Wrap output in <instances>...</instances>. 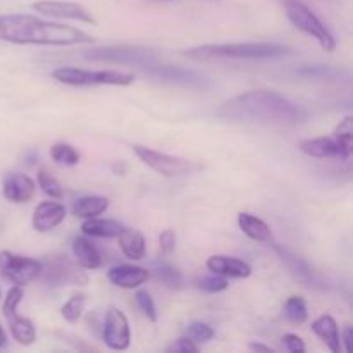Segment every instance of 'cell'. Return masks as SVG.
Listing matches in <instances>:
<instances>
[{"mask_svg":"<svg viewBox=\"0 0 353 353\" xmlns=\"http://www.w3.org/2000/svg\"><path fill=\"white\" fill-rule=\"evenodd\" d=\"M219 116L236 123L265 124V126H296L307 119V112L288 97L268 90H254L228 100Z\"/></svg>","mask_w":353,"mask_h":353,"instance_id":"obj_1","label":"cell"},{"mask_svg":"<svg viewBox=\"0 0 353 353\" xmlns=\"http://www.w3.org/2000/svg\"><path fill=\"white\" fill-rule=\"evenodd\" d=\"M0 40L17 45H83L93 43V37L69 24L52 23L31 14L0 16Z\"/></svg>","mask_w":353,"mask_h":353,"instance_id":"obj_2","label":"cell"},{"mask_svg":"<svg viewBox=\"0 0 353 353\" xmlns=\"http://www.w3.org/2000/svg\"><path fill=\"white\" fill-rule=\"evenodd\" d=\"M290 54L288 47L269 41H245V43H207L188 48L183 57L192 61H268Z\"/></svg>","mask_w":353,"mask_h":353,"instance_id":"obj_3","label":"cell"},{"mask_svg":"<svg viewBox=\"0 0 353 353\" xmlns=\"http://www.w3.org/2000/svg\"><path fill=\"white\" fill-rule=\"evenodd\" d=\"M52 78L62 85L69 86H88V85H112V86H128L134 81L131 72L114 71V69H100V71H90L81 68H57L52 71Z\"/></svg>","mask_w":353,"mask_h":353,"instance_id":"obj_4","label":"cell"},{"mask_svg":"<svg viewBox=\"0 0 353 353\" xmlns=\"http://www.w3.org/2000/svg\"><path fill=\"white\" fill-rule=\"evenodd\" d=\"M285 12L288 16L290 23L296 28V30L303 31L309 37L316 38L323 50L334 52L336 48V40H334L333 33L326 28V24L312 12V9L302 3L300 0H286L285 2Z\"/></svg>","mask_w":353,"mask_h":353,"instance_id":"obj_5","label":"cell"},{"mask_svg":"<svg viewBox=\"0 0 353 353\" xmlns=\"http://www.w3.org/2000/svg\"><path fill=\"white\" fill-rule=\"evenodd\" d=\"M83 59L86 61L99 62H112V64H128V65H147L155 64L157 54L152 48L145 47H103L92 48V50L83 52Z\"/></svg>","mask_w":353,"mask_h":353,"instance_id":"obj_6","label":"cell"},{"mask_svg":"<svg viewBox=\"0 0 353 353\" xmlns=\"http://www.w3.org/2000/svg\"><path fill=\"white\" fill-rule=\"evenodd\" d=\"M43 271V262L37 259L16 255L9 250L0 252V276L12 285L26 286Z\"/></svg>","mask_w":353,"mask_h":353,"instance_id":"obj_7","label":"cell"},{"mask_svg":"<svg viewBox=\"0 0 353 353\" xmlns=\"http://www.w3.org/2000/svg\"><path fill=\"white\" fill-rule=\"evenodd\" d=\"M133 150L143 164H147L148 168L154 169L159 174L165 176V178L188 174V172L195 168V165L190 161H186V159L174 157V155L164 154V152L152 150V148L143 147V145H134Z\"/></svg>","mask_w":353,"mask_h":353,"instance_id":"obj_8","label":"cell"},{"mask_svg":"<svg viewBox=\"0 0 353 353\" xmlns=\"http://www.w3.org/2000/svg\"><path fill=\"white\" fill-rule=\"evenodd\" d=\"M40 276H43L45 281L54 286L64 285V283L81 286L88 283V276L79 269V264L76 265L65 255H54L47 262H43V271Z\"/></svg>","mask_w":353,"mask_h":353,"instance_id":"obj_9","label":"cell"},{"mask_svg":"<svg viewBox=\"0 0 353 353\" xmlns=\"http://www.w3.org/2000/svg\"><path fill=\"white\" fill-rule=\"evenodd\" d=\"M102 340L112 350H126L131 343V331L128 317L117 307H110L102 324Z\"/></svg>","mask_w":353,"mask_h":353,"instance_id":"obj_10","label":"cell"},{"mask_svg":"<svg viewBox=\"0 0 353 353\" xmlns=\"http://www.w3.org/2000/svg\"><path fill=\"white\" fill-rule=\"evenodd\" d=\"M31 7L41 16L54 17V19H74L79 23L97 24L95 17L81 3L62 2V0H38Z\"/></svg>","mask_w":353,"mask_h":353,"instance_id":"obj_11","label":"cell"},{"mask_svg":"<svg viewBox=\"0 0 353 353\" xmlns=\"http://www.w3.org/2000/svg\"><path fill=\"white\" fill-rule=\"evenodd\" d=\"M145 72L154 76V78L162 79V81L188 86V88H205L207 86L205 76L199 74V72L192 71V69L176 68V65L159 64V62H155V64L147 65Z\"/></svg>","mask_w":353,"mask_h":353,"instance_id":"obj_12","label":"cell"},{"mask_svg":"<svg viewBox=\"0 0 353 353\" xmlns=\"http://www.w3.org/2000/svg\"><path fill=\"white\" fill-rule=\"evenodd\" d=\"M299 150L309 157L316 159H340V161H348L352 157V150L345 148L343 145L338 143L334 138H312V140L300 141Z\"/></svg>","mask_w":353,"mask_h":353,"instance_id":"obj_13","label":"cell"},{"mask_svg":"<svg viewBox=\"0 0 353 353\" xmlns=\"http://www.w3.org/2000/svg\"><path fill=\"white\" fill-rule=\"evenodd\" d=\"M3 196L12 203H26L30 202L37 192V185L33 179L21 172H10L6 179H3L2 186Z\"/></svg>","mask_w":353,"mask_h":353,"instance_id":"obj_14","label":"cell"},{"mask_svg":"<svg viewBox=\"0 0 353 353\" xmlns=\"http://www.w3.org/2000/svg\"><path fill=\"white\" fill-rule=\"evenodd\" d=\"M107 278H109V281L112 283L114 286H117V288L133 290L141 286L143 283H147L148 278H150V272L145 268H140V265L121 264L109 269Z\"/></svg>","mask_w":353,"mask_h":353,"instance_id":"obj_15","label":"cell"},{"mask_svg":"<svg viewBox=\"0 0 353 353\" xmlns=\"http://www.w3.org/2000/svg\"><path fill=\"white\" fill-rule=\"evenodd\" d=\"M207 269L223 278L245 279L252 274V268L247 262L234 257H226V255H212L207 259Z\"/></svg>","mask_w":353,"mask_h":353,"instance_id":"obj_16","label":"cell"},{"mask_svg":"<svg viewBox=\"0 0 353 353\" xmlns=\"http://www.w3.org/2000/svg\"><path fill=\"white\" fill-rule=\"evenodd\" d=\"M65 207L59 202H41L33 212V228L40 233L54 230L64 221Z\"/></svg>","mask_w":353,"mask_h":353,"instance_id":"obj_17","label":"cell"},{"mask_svg":"<svg viewBox=\"0 0 353 353\" xmlns=\"http://www.w3.org/2000/svg\"><path fill=\"white\" fill-rule=\"evenodd\" d=\"M119 248L123 254L131 261H141L147 254V243H145V236L141 231L133 230V228H124L119 234Z\"/></svg>","mask_w":353,"mask_h":353,"instance_id":"obj_18","label":"cell"},{"mask_svg":"<svg viewBox=\"0 0 353 353\" xmlns=\"http://www.w3.org/2000/svg\"><path fill=\"white\" fill-rule=\"evenodd\" d=\"M238 226L250 240L259 241V243H272V240H274L271 228L264 221L248 212L238 214Z\"/></svg>","mask_w":353,"mask_h":353,"instance_id":"obj_19","label":"cell"},{"mask_svg":"<svg viewBox=\"0 0 353 353\" xmlns=\"http://www.w3.org/2000/svg\"><path fill=\"white\" fill-rule=\"evenodd\" d=\"M312 331L321 338V340L326 343V347L330 348L333 353H338L341 350V340H340V330H338V324L334 321V317L324 316L317 317L312 323Z\"/></svg>","mask_w":353,"mask_h":353,"instance_id":"obj_20","label":"cell"},{"mask_svg":"<svg viewBox=\"0 0 353 353\" xmlns=\"http://www.w3.org/2000/svg\"><path fill=\"white\" fill-rule=\"evenodd\" d=\"M72 254H74L76 262L81 269H88V271H95L102 265V257H100L99 250L95 245L86 238L78 236L72 240Z\"/></svg>","mask_w":353,"mask_h":353,"instance_id":"obj_21","label":"cell"},{"mask_svg":"<svg viewBox=\"0 0 353 353\" xmlns=\"http://www.w3.org/2000/svg\"><path fill=\"white\" fill-rule=\"evenodd\" d=\"M7 321H9L10 334H12V338L17 343L23 345V347H30V345L37 341V327H34L33 321L19 316L17 312L7 317Z\"/></svg>","mask_w":353,"mask_h":353,"instance_id":"obj_22","label":"cell"},{"mask_svg":"<svg viewBox=\"0 0 353 353\" xmlns=\"http://www.w3.org/2000/svg\"><path fill=\"white\" fill-rule=\"evenodd\" d=\"M124 230V226L112 219H97L90 217L81 224V231L86 236L93 238H117V234Z\"/></svg>","mask_w":353,"mask_h":353,"instance_id":"obj_23","label":"cell"},{"mask_svg":"<svg viewBox=\"0 0 353 353\" xmlns=\"http://www.w3.org/2000/svg\"><path fill=\"white\" fill-rule=\"evenodd\" d=\"M107 209H109V200L103 196H81L72 203V214L76 217H83V219L100 216Z\"/></svg>","mask_w":353,"mask_h":353,"instance_id":"obj_24","label":"cell"},{"mask_svg":"<svg viewBox=\"0 0 353 353\" xmlns=\"http://www.w3.org/2000/svg\"><path fill=\"white\" fill-rule=\"evenodd\" d=\"M154 272L159 278V281L164 283L168 288L171 290H181L183 288V276L181 272L176 268H172L171 264H165V262H157L154 265Z\"/></svg>","mask_w":353,"mask_h":353,"instance_id":"obj_25","label":"cell"},{"mask_svg":"<svg viewBox=\"0 0 353 353\" xmlns=\"http://www.w3.org/2000/svg\"><path fill=\"white\" fill-rule=\"evenodd\" d=\"M283 314L290 323L302 324L305 323L309 312H307V303L302 296H290L283 305Z\"/></svg>","mask_w":353,"mask_h":353,"instance_id":"obj_26","label":"cell"},{"mask_svg":"<svg viewBox=\"0 0 353 353\" xmlns=\"http://www.w3.org/2000/svg\"><path fill=\"white\" fill-rule=\"evenodd\" d=\"M86 295L85 293H74L64 305L61 307V316L64 317L68 323H76L81 317L83 309H85Z\"/></svg>","mask_w":353,"mask_h":353,"instance_id":"obj_27","label":"cell"},{"mask_svg":"<svg viewBox=\"0 0 353 353\" xmlns=\"http://www.w3.org/2000/svg\"><path fill=\"white\" fill-rule=\"evenodd\" d=\"M50 155L54 162L62 165H76L79 162V152L69 143H55L50 148Z\"/></svg>","mask_w":353,"mask_h":353,"instance_id":"obj_28","label":"cell"},{"mask_svg":"<svg viewBox=\"0 0 353 353\" xmlns=\"http://www.w3.org/2000/svg\"><path fill=\"white\" fill-rule=\"evenodd\" d=\"M38 186L41 188V192L45 195H48L50 199H62L64 195V188H62L61 183L52 176V172H48L47 169H40L38 171Z\"/></svg>","mask_w":353,"mask_h":353,"instance_id":"obj_29","label":"cell"},{"mask_svg":"<svg viewBox=\"0 0 353 353\" xmlns=\"http://www.w3.org/2000/svg\"><path fill=\"white\" fill-rule=\"evenodd\" d=\"M186 336L190 338L195 343H207L214 338V330L205 323H200V321H193L186 327Z\"/></svg>","mask_w":353,"mask_h":353,"instance_id":"obj_30","label":"cell"},{"mask_svg":"<svg viewBox=\"0 0 353 353\" xmlns=\"http://www.w3.org/2000/svg\"><path fill=\"white\" fill-rule=\"evenodd\" d=\"M196 286L207 293H221L230 286V283H228V278L212 272L210 276H202V278L196 279Z\"/></svg>","mask_w":353,"mask_h":353,"instance_id":"obj_31","label":"cell"},{"mask_svg":"<svg viewBox=\"0 0 353 353\" xmlns=\"http://www.w3.org/2000/svg\"><path fill=\"white\" fill-rule=\"evenodd\" d=\"M334 140L338 141L340 145H343L345 148L352 150L353 145V117L347 116L343 117L340 124L334 130Z\"/></svg>","mask_w":353,"mask_h":353,"instance_id":"obj_32","label":"cell"},{"mask_svg":"<svg viewBox=\"0 0 353 353\" xmlns=\"http://www.w3.org/2000/svg\"><path fill=\"white\" fill-rule=\"evenodd\" d=\"M24 299V292H23V286H12V288L7 292L6 299H3V305H2V312L3 316L10 317L12 314L17 312V305H19L21 302H23Z\"/></svg>","mask_w":353,"mask_h":353,"instance_id":"obj_33","label":"cell"},{"mask_svg":"<svg viewBox=\"0 0 353 353\" xmlns=\"http://www.w3.org/2000/svg\"><path fill=\"white\" fill-rule=\"evenodd\" d=\"M134 300H137L138 307H140V310L143 312V316L147 317L148 321H152V323H155V321H157V310H155V303L154 299L150 296V293L140 290V292H137V295H134Z\"/></svg>","mask_w":353,"mask_h":353,"instance_id":"obj_34","label":"cell"},{"mask_svg":"<svg viewBox=\"0 0 353 353\" xmlns=\"http://www.w3.org/2000/svg\"><path fill=\"white\" fill-rule=\"evenodd\" d=\"M276 250H278V254L281 255L283 261L288 264V268L292 269L296 276H300V278H309L310 271L307 269V265L303 264L302 261H299V257H295V255H292L288 250H285V248L281 247H276Z\"/></svg>","mask_w":353,"mask_h":353,"instance_id":"obj_35","label":"cell"},{"mask_svg":"<svg viewBox=\"0 0 353 353\" xmlns=\"http://www.w3.org/2000/svg\"><path fill=\"white\" fill-rule=\"evenodd\" d=\"M165 352L168 353H172V352L190 353V352H199V347H196L195 341L190 340L188 336H183V338H178L176 341H172V343L165 348Z\"/></svg>","mask_w":353,"mask_h":353,"instance_id":"obj_36","label":"cell"},{"mask_svg":"<svg viewBox=\"0 0 353 353\" xmlns=\"http://www.w3.org/2000/svg\"><path fill=\"white\" fill-rule=\"evenodd\" d=\"M159 248L164 255H171L176 248V234L172 230H164L159 236Z\"/></svg>","mask_w":353,"mask_h":353,"instance_id":"obj_37","label":"cell"},{"mask_svg":"<svg viewBox=\"0 0 353 353\" xmlns=\"http://www.w3.org/2000/svg\"><path fill=\"white\" fill-rule=\"evenodd\" d=\"M283 347L292 353H303L305 352V343L296 334H285L283 336Z\"/></svg>","mask_w":353,"mask_h":353,"instance_id":"obj_38","label":"cell"},{"mask_svg":"<svg viewBox=\"0 0 353 353\" xmlns=\"http://www.w3.org/2000/svg\"><path fill=\"white\" fill-rule=\"evenodd\" d=\"M352 334H353V327L352 326H347L343 331V338H340V340H343V345H345V352L350 353L352 352Z\"/></svg>","mask_w":353,"mask_h":353,"instance_id":"obj_39","label":"cell"},{"mask_svg":"<svg viewBox=\"0 0 353 353\" xmlns=\"http://www.w3.org/2000/svg\"><path fill=\"white\" fill-rule=\"evenodd\" d=\"M248 348H250L252 352H265V353H272L271 347H268V345H262V343H250L248 345Z\"/></svg>","mask_w":353,"mask_h":353,"instance_id":"obj_40","label":"cell"},{"mask_svg":"<svg viewBox=\"0 0 353 353\" xmlns=\"http://www.w3.org/2000/svg\"><path fill=\"white\" fill-rule=\"evenodd\" d=\"M7 345V334L6 331H3L2 324H0V348H3Z\"/></svg>","mask_w":353,"mask_h":353,"instance_id":"obj_41","label":"cell"},{"mask_svg":"<svg viewBox=\"0 0 353 353\" xmlns=\"http://www.w3.org/2000/svg\"><path fill=\"white\" fill-rule=\"evenodd\" d=\"M0 299H2V290H0Z\"/></svg>","mask_w":353,"mask_h":353,"instance_id":"obj_42","label":"cell"}]
</instances>
